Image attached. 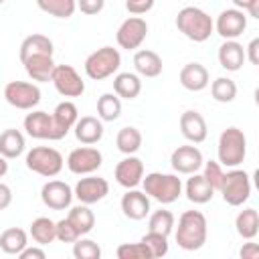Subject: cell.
I'll return each instance as SVG.
<instances>
[{"instance_id": "obj_43", "label": "cell", "mask_w": 259, "mask_h": 259, "mask_svg": "<svg viewBox=\"0 0 259 259\" xmlns=\"http://www.w3.org/2000/svg\"><path fill=\"white\" fill-rule=\"evenodd\" d=\"M57 239H59L61 243H75L77 239H81V233H79L77 227L69 221V217L57 223Z\"/></svg>"}, {"instance_id": "obj_46", "label": "cell", "mask_w": 259, "mask_h": 259, "mask_svg": "<svg viewBox=\"0 0 259 259\" xmlns=\"http://www.w3.org/2000/svg\"><path fill=\"white\" fill-rule=\"evenodd\" d=\"M241 259H259V243H245L239 251Z\"/></svg>"}, {"instance_id": "obj_15", "label": "cell", "mask_w": 259, "mask_h": 259, "mask_svg": "<svg viewBox=\"0 0 259 259\" xmlns=\"http://www.w3.org/2000/svg\"><path fill=\"white\" fill-rule=\"evenodd\" d=\"M170 164L178 174H196L204 160L196 146H178L170 156Z\"/></svg>"}, {"instance_id": "obj_40", "label": "cell", "mask_w": 259, "mask_h": 259, "mask_svg": "<svg viewBox=\"0 0 259 259\" xmlns=\"http://www.w3.org/2000/svg\"><path fill=\"white\" fill-rule=\"evenodd\" d=\"M119 259H152L150 249L140 241V243H121L115 251Z\"/></svg>"}, {"instance_id": "obj_48", "label": "cell", "mask_w": 259, "mask_h": 259, "mask_svg": "<svg viewBox=\"0 0 259 259\" xmlns=\"http://www.w3.org/2000/svg\"><path fill=\"white\" fill-rule=\"evenodd\" d=\"M45 251L40 247H26L18 253V259H45Z\"/></svg>"}, {"instance_id": "obj_31", "label": "cell", "mask_w": 259, "mask_h": 259, "mask_svg": "<svg viewBox=\"0 0 259 259\" xmlns=\"http://www.w3.org/2000/svg\"><path fill=\"white\" fill-rule=\"evenodd\" d=\"M115 146H117V150H119L121 154H125V156L136 154V152L142 148V134H140V130L134 127V125L121 127V130L117 132V136H115Z\"/></svg>"}, {"instance_id": "obj_18", "label": "cell", "mask_w": 259, "mask_h": 259, "mask_svg": "<svg viewBox=\"0 0 259 259\" xmlns=\"http://www.w3.org/2000/svg\"><path fill=\"white\" fill-rule=\"evenodd\" d=\"M180 132L182 136L192 142V144H200L206 140L208 127H206V119L202 117V113H198L196 109H188L180 115Z\"/></svg>"}, {"instance_id": "obj_19", "label": "cell", "mask_w": 259, "mask_h": 259, "mask_svg": "<svg viewBox=\"0 0 259 259\" xmlns=\"http://www.w3.org/2000/svg\"><path fill=\"white\" fill-rule=\"evenodd\" d=\"M121 210L132 221H142L150 212V196L142 190L127 188V192L121 196Z\"/></svg>"}, {"instance_id": "obj_22", "label": "cell", "mask_w": 259, "mask_h": 259, "mask_svg": "<svg viewBox=\"0 0 259 259\" xmlns=\"http://www.w3.org/2000/svg\"><path fill=\"white\" fill-rule=\"evenodd\" d=\"M247 59V51L237 40H225L219 47V63L227 71H239Z\"/></svg>"}, {"instance_id": "obj_2", "label": "cell", "mask_w": 259, "mask_h": 259, "mask_svg": "<svg viewBox=\"0 0 259 259\" xmlns=\"http://www.w3.org/2000/svg\"><path fill=\"white\" fill-rule=\"evenodd\" d=\"M176 28L190 40L194 42H204L212 30H214V22L212 18L198 6H184L178 14H176Z\"/></svg>"}, {"instance_id": "obj_9", "label": "cell", "mask_w": 259, "mask_h": 259, "mask_svg": "<svg viewBox=\"0 0 259 259\" xmlns=\"http://www.w3.org/2000/svg\"><path fill=\"white\" fill-rule=\"evenodd\" d=\"M103 164V156L97 148L91 146H83V148H75L71 150V154L67 156V168L77 174V176H87L93 174L95 170H99Z\"/></svg>"}, {"instance_id": "obj_33", "label": "cell", "mask_w": 259, "mask_h": 259, "mask_svg": "<svg viewBox=\"0 0 259 259\" xmlns=\"http://www.w3.org/2000/svg\"><path fill=\"white\" fill-rule=\"evenodd\" d=\"M235 229L243 239H253L259 233V212L255 208H243L235 219Z\"/></svg>"}, {"instance_id": "obj_35", "label": "cell", "mask_w": 259, "mask_h": 259, "mask_svg": "<svg viewBox=\"0 0 259 259\" xmlns=\"http://www.w3.org/2000/svg\"><path fill=\"white\" fill-rule=\"evenodd\" d=\"M69 221L77 227V231L81 233V237L87 235V233H91L93 227H95V214L89 208V204H83V202L79 206H73L69 210Z\"/></svg>"}, {"instance_id": "obj_37", "label": "cell", "mask_w": 259, "mask_h": 259, "mask_svg": "<svg viewBox=\"0 0 259 259\" xmlns=\"http://www.w3.org/2000/svg\"><path fill=\"white\" fill-rule=\"evenodd\" d=\"M210 93L219 103H231L237 97V83L229 77H217L210 85Z\"/></svg>"}, {"instance_id": "obj_34", "label": "cell", "mask_w": 259, "mask_h": 259, "mask_svg": "<svg viewBox=\"0 0 259 259\" xmlns=\"http://www.w3.org/2000/svg\"><path fill=\"white\" fill-rule=\"evenodd\" d=\"M97 115L103 121H115L121 115V97L117 93H103L97 99Z\"/></svg>"}, {"instance_id": "obj_16", "label": "cell", "mask_w": 259, "mask_h": 259, "mask_svg": "<svg viewBox=\"0 0 259 259\" xmlns=\"http://www.w3.org/2000/svg\"><path fill=\"white\" fill-rule=\"evenodd\" d=\"M109 194V184L101 176H87L75 184V196L83 204H95Z\"/></svg>"}, {"instance_id": "obj_1", "label": "cell", "mask_w": 259, "mask_h": 259, "mask_svg": "<svg viewBox=\"0 0 259 259\" xmlns=\"http://www.w3.org/2000/svg\"><path fill=\"white\" fill-rule=\"evenodd\" d=\"M208 225L200 210H184L176 227V243L184 251H198L206 243Z\"/></svg>"}, {"instance_id": "obj_45", "label": "cell", "mask_w": 259, "mask_h": 259, "mask_svg": "<svg viewBox=\"0 0 259 259\" xmlns=\"http://www.w3.org/2000/svg\"><path fill=\"white\" fill-rule=\"evenodd\" d=\"M105 6V0H77V8L83 12V14H99Z\"/></svg>"}, {"instance_id": "obj_29", "label": "cell", "mask_w": 259, "mask_h": 259, "mask_svg": "<svg viewBox=\"0 0 259 259\" xmlns=\"http://www.w3.org/2000/svg\"><path fill=\"white\" fill-rule=\"evenodd\" d=\"M32 55H53V40L45 34H30L20 42V61Z\"/></svg>"}, {"instance_id": "obj_25", "label": "cell", "mask_w": 259, "mask_h": 259, "mask_svg": "<svg viewBox=\"0 0 259 259\" xmlns=\"http://www.w3.org/2000/svg\"><path fill=\"white\" fill-rule=\"evenodd\" d=\"M186 190V198L194 204H204L214 196V188L210 186V182L204 178V174H192L184 186Z\"/></svg>"}, {"instance_id": "obj_26", "label": "cell", "mask_w": 259, "mask_h": 259, "mask_svg": "<svg viewBox=\"0 0 259 259\" xmlns=\"http://www.w3.org/2000/svg\"><path fill=\"white\" fill-rule=\"evenodd\" d=\"M134 69L138 75L142 77H158L162 73V59L158 53L154 51H148V49H142L134 55Z\"/></svg>"}, {"instance_id": "obj_11", "label": "cell", "mask_w": 259, "mask_h": 259, "mask_svg": "<svg viewBox=\"0 0 259 259\" xmlns=\"http://www.w3.org/2000/svg\"><path fill=\"white\" fill-rule=\"evenodd\" d=\"M146 36H148V24H146V20L140 18V16H130V18H125V20L119 24L117 32H115L117 45H119L121 49H125V51L138 49V47L146 40Z\"/></svg>"}, {"instance_id": "obj_41", "label": "cell", "mask_w": 259, "mask_h": 259, "mask_svg": "<svg viewBox=\"0 0 259 259\" xmlns=\"http://www.w3.org/2000/svg\"><path fill=\"white\" fill-rule=\"evenodd\" d=\"M73 255L75 259H99L101 247L91 239H77L73 243Z\"/></svg>"}, {"instance_id": "obj_47", "label": "cell", "mask_w": 259, "mask_h": 259, "mask_svg": "<svg viewBox=\"0 0 259 259\" xmlns=\"http://www.w3.org/2000/svg\"><path fill=\"white\" fill-rule=\"evenodd\" d=\"M245 51H247V59H249L253 65L259 67V36H255V38L245 47Z\"/></svg>"}, {"instance_id": "obj_44", "label": "cell", "mask_w": 259, "mask_h": 259, "mask_svg": "<svg viewBox=\"0 0 259 259\" xmlns=\"http://www.w3.org/2000/svg\"><path fill=\"white\" fill-rule=\"evenodd\" d=\"M154 2H156V0H125V8H127L130 14L140 16V14L150 12L152 6H154Z\"/></svg>"}, {"instance_id": "obj_10", "label": "cell", "mask_w": 259, "mask_h": 259, "mask_svg": "<svg viewBox=\"0 0 259 259\" xmlns=\"http://www.w3.org/2000/svg\"><path fill=\"white\" fill-rule=\"evenodd\" d=\"M51 83L63 97H81L85 93V83L71 65H57Z\"/></svg>"}, {"instance_id": "obj_5", "label": "cell", "mask_w": 259, "mask_h": 259, "mask_svg": "<svg viewBox=\"0 0 259 259\" xmlns=\"http://www.w3.org/2000/svg\"><path fill=\"white\" fill-rule=\"evenodd\" d=\"M121 65V55L113 47H101L85 59V73L89 79L101 81L111 77Z\"/></svg>"}, {"instance_id": "obj_12", "label": "cell", "mask_w": 259, "mask_h": 259, "mask_svg": "<svg viewBox=\"0 0 259 259\" xmlns=\"http://www.w3.org/2000/svg\"><path fill=\"white\" fill-rule=\"evenodd\" d=\"M75 196V190L63 182V180H49L40 188V200L51 210H65L71 206V200Z\"/></svg>"}, {"instance_id": "obj_49", "label": "cell", "mask_w": 259, "mask_h": 259, "mask_svg": "<svg viewBox=\"0 0 259 259\" xmlns=\"http://www.w3.org/2000/svg\"><path fill=\"white\" fill-rule=\"evenodd\" d=\"M10 200H12V190H10V186L8 184H0V210H4V208H8V204H10Z\"/></svg>"}, {"instance_id": "obj_23", "label": "cell", "mask_w": 259, "mask_h": 259, "mask_svg": "<svg viewBox=\"0 0 259 259\" xmlns=\"http://www.w3.org/2000/svg\"><path fill=\"white\" fill-rule=\"evenodd\" d=\"M103 119L101 117H93V115H85L75 123V138L85 144V146H93L103 138Z\"/></svg>"}, {"instance_id": "obj_13", "label": "cell", "mask_w": 259, "mask_h": 259, "mask_svg": "<svg viewBox=\"0 0 259 259\" xmlns=\"http://www.w3.org/2000/svg\"><path fill=\"white\" fill-rule=\"evenodd\" d=\"M217 32L225 38V40H235L237 36L243 34V30L247 28V16L245 10L241 8H227L217 16L214 22Z\"/></svg>"}, {"instance_id": "obj_3", "label": "cell", "mask_w": 259, "mask_h": 259, "mask_svg": "<svg viewBox=\"0 0 259 259\" xmlns=\"http://www.w3.org/2000/svg\"><path fill=\"white\" fill-rule=\"evenodd\" d=\"M144 192L158 200L160 204H172L182 194V182L176 174H162V172H150L142 180Z\"/></svg>"}, {"instance_id": "obj_6", "label": "cell", "mask_w": 259, "mask_h": 259, "mask_svg": "<svg viewBox=\"0 0 259 259\" xmlns=\"http://www.w3.org/2000/svg\"><path fill=\"white\" fill-rule=\"evenodd\" d=\"M223 194V200L231 206H241L243 202L249 200L251 196V178L245 170H229L225 172V178H223V184H221V190Z\"/></svg>"}, {"instance_id": "obj_42", "label": "cell", "mask_w": 259, "mask_h": 259, "mask_svg": "<svg viewBox=\"0 0 259 259\" xmlns=\"http://www.w3.org/2000/svg\"><path fill=\"white\" fill-rule=\"evenodd\" d=\"M204 178L210 182V186L214 190H221V184H223V178H225V172H223V164L221 162H214V160H208L204 162Z\"/></svg>"}, {"instance_id": "obj_52", "label": "cell", "mask_w": 259, "mask_h": 259, "mask_svg": "<svg viewBox=\"0 0 259 259\" xmlns=\"http://www.w3.org/2000/svg\"><path fill=\"white\" fill-rule=\"evenodd\" d=\"M6 160H8V158H4V156H2V160H0V166H2V168H0V176H4V174H6V170H8V162H6Z\"/></svg>"}, {"instance_id": "obj_38", "label": "cell", "mask_w": 259, "mask_h": 259, "mask_svg": "<svg viewBox=\"0 0 259 259\" xmlns=\"http://www.w3.org/2000/svg\"><path fill=\"white\" fill-rule=\"evenodd\" d=\"M174 229V214L166 208H160L156 212L150 214V221H148V231H156V233H162V235H170Z\"/></svg>"}, {"instance_id": "obj_21", "label": "cell", "mask_w": 259, "mask_h": 259, "mask_svg": "<svg viewBox=\"0 0 259 259\" xmlns=\"http://www.w3.org/2000/svg\"><path fill=\"white\" fill-rule=\"evenodd\" d=\"M180 85L188 91H202L208 85V71L200 63H186L180 69Z\"/></svg>"}, {"instance_id": "obj_8", "label": "cell", "mask_w": 259, "mask_h": 259, "mask_svg": "<svg viewBox=\"0 0 259 259\" xmlns=\"http://www.w3.org/2000/svg\"><path fill=\"white\" fill-rule=\"evenodd\" d=\"M4 99L16 109H32L40 101V89L28 81H10L4 87Z\"/></svg>"}, {"instance_id": "obj_14", "label": "cell", "mask_w": 259, "mask_h": 259, "mask_svg": "<svg viewBox=\"0 0 259 259\" xmlns=\"http://www.w3.org/2000/svg\"><path fill=\"white\" fill-rule=\"evenodd\" d=\"M24 130L30 138L34 140H61L59 138V132H57V125H55V119H53V113L49 115L47 111H32L24 117Z\"/></svg>"}, {"instance_id": "obj_30", "label": "cell", "mask_w": 259, "mask_h": 259, "mask_svg": "<svg viewBox=\"0 0 259 259\" xmlns=\"http://www.w3.org/2000/svg\"><path fill=\"white\" fill-rule=\"evenodd\" d=\"M113 91L121 99H136L142 91V81L136 73H117L113 79Z\"/></svg>"}, {"instance_id": "obj_17", "label": "cell", "mask_w": 259, "mask_h": 259, "mask_svg": "<svg viewBox=\"0 0 259 259\" xmlns=\"http://www.w3.org/2000/svg\"><path fill=\"white\" fill-rule=\"evenodd\" d=\"M113 174H115V180H117L119 186H123V188H136L144 180V162L132 154V156L123 158L115 166V172Z\"/></svg>"}, {"instance_id": "obj_54", "label": "cell", "mask_w": 259, "mask_h": 259, "mask_svg": "<svg viewBox=\"0 0 259 259\" xmlns=\"http://www.w3.org/2000/svg\"><path fill=\"white\" fill-rule=\"evenodd\" d=\"M253 99H255V105L259 107V87L255 89V93H253Z\"/></svg>"}, {"instance_id": "obj_51", "label": "cell", "mask_w": 259, "mask_h": 259, "mask_svg": "<svg viewBox=\"0 0 259 259\" xmlns=\"http://www.w3.org/2000/svg\"><path fill=\"white\" fill-rule=\"evenodd\" d=\"M233 4H235V8H241V10H247L251 4H253V0H233Z\"/></svg>"}, {"instance_id": "obj_36", "label": "cell", "mask_w": 259, "mask_h": 259, "mask_svg": "<svg viewBox=\"0 0 259 259\" xmlns=\"http://www.w3.org/2000/svg\"><path fill=\"white\" fill-rule=\"evenodd\" d=\"M36 6L55 18H71L77 10V0H36Z\"/></svg>"}, {"instance_id": "obj_28", "label": "cell", "mask_w": 259, "mask_h": 259, "mask_svg": "<svg viewBox=\"0 0 259 259\" xmlns=\"http://www.w3.org/2000/svg\"><path fill=\"white\" fill-rule=\"evenodd\" d=\"M24 146H26V142H24L22 132H18L14 127H8V130L2 132V136H0V154L4 158H18L24 152Z\"/></svg>"}, {"instance_id": "obj_50", "label": "cell", "mask_w": 259, "mask_h": 259, "mask_svg": "<svg viewBox=\"0 0 259 259\" xmlns=\"http://www.w3.org/2000/svg\"><path fill=\"white\" fill-rule=\"evenodd\" d=\"M247 12H249V16H253V18L259 20V0H253V4L247 8Z\"/></svg>"}, {"instance_id": "obj_24", "label": "cell", "mask_w": 259, "mask_h": 259, "mask_svg": "<svg viewBox=\"0 0 259 259\" xmlns=\"http://www.w3.org/2000/svg\"><path fill=\"white\" fill-rule=\"evenodd\" d=\"M53 119H55V125H57V132H59V138L63 140L71 127H75V123L79 121V111H77V105L73 101H61L55 111H53Z\"/></svg>"}, {"instance_id": "obj_4", "label": "cell", "mask_w": 259, "mask_h": 259, "mask_svg": "<svg viewBox=\"0 0 259 259\" xmlns=\"http://www.w3.org/2000/svg\"><path fill=\"white\" fill-rule=\"evenodd\" d=\"M219 162L229 168H237L247 156V138L239 127H227L219 136Z\"/></svg>"}, {"instance_id": "obj_53", "label": "cell", "mask_w": 259, "mask_h": 259, "mask_svg": "<svg viewBox=\"0 0 259 259\" xmlns=\"http://www.w3.org/2000/svg\"><path fill=\"white\" fill-rule=\"evenodd\" d=\"M253 184H255V188L259 190V168H257L255 174H253Z\"/></svg>"}, {"instance_id": "obj_20", "label": "cell", "mask_w": 259, "mask_h": 259, "mask_svg": "<svg viewBox=\"0 0 259 259\" xmlns=\"http://www.w3.org/2000/svg\"><path fill=\"white\" fill-rule=\"evenodd\" d=\"M24 65V71L26 75L32 79V81H51L53 77V71H55V61H53V55H32L24 61H20Z\"/></svg>"}, {"instance_id": "obj_32", "label": "cell", "mask_w": 259, "mask_h": 259, "mask_svg": "<svg viewBox=\"0 0 259 259\" xmlns=\"http://www.w3.org/2000/svg\"><path fill=\"white\" fill-rule=\"evenodd\" d=\"M30 237L38 245H49L57 239V223L49 217H38L30 223Z\"/></svg>"}, {"instance_id": "obj_7", "label": "cell", "mask_w": 259, "mask_h": 259, "mask_svg": "<svg viewBox=\"0 0 259 259\" xmlns=\"http://www.w3.org/2000/svg\"><path fill=\"white\" fill-rule=\"evenodd\" d=\"M26 168L34 174L53 178L63 170V156L59 150L49 146H36L26 154Z\"/></svg>"}, {"instance_id": "obj_39", "label": "cell", "mask_w": 259, "mask_h": 259, "mask_svg": "<svg viewBox=\"0 0 259 259\" xmlns=\"http://www.w3.org/2000/svg\"><path fill=\"white\" fill-rule=\"evenodd\" d=\"M142 243L150 249L152 253V259H158V257H164L168 253V237L162 235V233H156V231H148L144 237H142Z\"/></svg>"}, {"instance_id": "obj_27", "label": "cell", "mask_w": 259, "mask_h": 259, "mask_svg": "<svg viewBox=\"0 0 259 259\" xmlns=\"http://www.w3.org/2000/svg\"><path fill=\"white\" fill-rule=\"evenodd\" d=\"M28 247V237H26V231L18 229V227H10V229H4L2 235H0V249L6 253V255H16Z\"/></svg>"}]
</instances>
